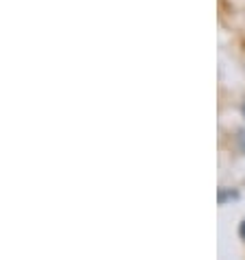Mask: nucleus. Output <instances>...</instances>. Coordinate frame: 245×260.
Instances as JSON below:
<instances>
[{"instance_id": "nucleus-1", "label": "nucleus", "mask_w": 245, "mask_h": 260, "mask_svg": "<svg viewBox=\"0 0 245 260\" xmlns=\"http://www.w3.org/2000/svg\"><path fill=\"white\" fill-rule=\"evenodd\" d=\"M239 234H241V238H243V241H245V221L241 223V228H239Z\"/></svg>"}, {"instance_id": "nucleus-2", "label": "nucleus", "mask_w": 245, "mask_h": 260, "mask_svg": "<svg viewBox=\"0 0 245 260\" xmlns=\"http://www.w3.org/2000/svg\"><path fill=\"white\" fill-rule=\"evenodd\" d=\"M243 114H245V105H243Z\"/></svg>"}]
</instances>
